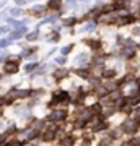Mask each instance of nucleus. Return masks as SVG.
<instances>
[{
	"label": "nucleus",
	"instance_id": "1",
	"mask_svg": "<svg viewBox=\"0 0 140 146\" xmlns=\"http://www.w3.org/2000/svg\"><path fill=\"white\" fill-rule=\"evenodd\" d=\"M46 120L52 125H60V123H65L67 120H70V107H60V109H54L51 112H47Z\"/></svg>",
	"mask_w": 140,
	"mask_h": 146
},
{
	"label": "nucleus",
	"instance_id": "2",
	"mask_svg": "<svg viewBox=\"0 0 140 146\" xmlns=\"http://www.w3.org/2000/svg\"><path fill=\"white\" fill-rule=\"evenodd\" d=\"M20 63H21V57L18 55H13V57H8L3 62V67H2V72L3 75L10 76V75H16L20 72Z\"/></svg>",
	"mask_w": 140,
	"mask_h": 146
},
{
	"label": "nucleus",
	"instance_id": "3",
	"mask_svg": "<svg viewBox=\"0 0 140 146\" xmlns=\"http://www.w3.org/2000/svg\"><path fill=\"white\" fill-rule=\"evenodd\" d=\"M11 114L15 115L20 122H26L31 115H34V112H33V109H29V107L26 106V102H23V104H18V102H16V104L11 107Z\"/></svg>",
	"mask_w": 140,
	"mask_h": 146
},
{
	"label": "nucleus",
	"instance_id": "4",
	"mask_svg": "<svg viewBox=\"0 0 140 146\" xmlns=\"http://www.w3.org/2000/svg\"><path fill=\"white\" fill-rule=\"evenodd\" d=\"M119 127H121V130H122L124 135L134 136L135 133L139 131V123H137V120H135L134 117H125V119L119 123Z\"/></svg>",
	"mask_w": 140,
	"mask_h": 146
},
{
	"label": "nucleus",
	"instance_id": "5",
	"mask_svg": "<svg viewBox=\"0 0 140 146\" xmlns=\"http://www.w3.org/2000/svg\"><path fill=\"white\" fill-rule=\"evenodd\" d=\"M42 145H54L57 141V135H56V125L52 123H47V127L41 131V136H39Z\"/></svg>",
	"mask_w": 140,
	"mask_h": 146
},
{
	"label": "nucleus",
	"instance_id": "6",
	"mask_svg": "<svg viewBox=\"0 0 140 146\" xmlns=\"http://www.w3.org/2000/svg\"><path fill=\"white\" fill-rule=\"evenodd\" d=\"M70 73H72L70 68L59 67V68H56V70H52L51 72V78H52V81H54L56 84H60L64 80H67L68 76H70Z\"/></svg>",
	"mask_w": 140,
	"mask_h": 146
},
{
	"label": "nucleus",
	"instance_id": "7",
	"mask_svg": "<svg viewBox=\"0 0 140 146\" xmlns=\"http://www.w3.org/2000/svg\"><path fill=\"white\" fill-rule=\"evenodd\" d=\"M139 20V16L135 15V13H124V15H119L117 16V23H116V26L117 28H122V26H129V25H134L137 23Z\"/></svg>",
	"mask_w": 140,
	"mask_h": 146
},
{
	"label": "nucleus",
	"instance_id": "8",
	"mask_svg": "<svg viewBox=\"0 0 140 146\" xmlns=\"http://www.w3.org/2000/svg\"><path fill=\"white\" fill-rule=\"evenodd\" d=\"M111 122L109 120H101V122H98V123H94V125H91L88 128L93 135H101V133H106V131L111 128Z\"/></svg>",
	"mask_w": 140,
	"mask_h": 146
},
{
	"label": "nucleus",
	"instance_id": "9",
	"mask_svg": "<svg viewBox=\"0 0 140 146\" xmlns=\"http://www.w3.org/2000/svg\"><path fill=\"white\" fill-rule=\"evenodd\" d=\"M72 73L75 75V76H78L80 80H83V81H88L91 76H93V72H91V68L90 67H80V68H73Z\"/></svg>",
	"mask_w": 140,
	"mask_h": 146
},
{
	"label": "nucleus",
	"instance_id": "10",
	"mask_svg": "<svg viewBox=\"0 0 140 146\" xmlns=\"http://www.w3.org/2000/svg\"><path fill=\"white\" fill-rule=\"evenodd\" d=\"M83 44L88 46L93 52H101L103 50V41L98 37H88V39H83Z\"/></svg>",
	"mask_w": 140,
	"mask_h": 146
},
{
	"label": "nucleus",
	"instance_id": "11",
	"mask_svg": "<svg viewBox=\"0 0 140 146\" xmlns=\"http://www.w3.org/2000/svg\"><path fill=\"white\" fill-rule=\"evenodd\" d=\"M64 7V0H49L46 3V10L47 13H60Z\"/></svg>",
	"mask_w": 140,
	"mask_h": 146
},
{
	"label": "nucleus",
	"instance_id": "12",
	"mask_svg": "<svg viewBox=\"0 0 140 146\" xmlns=\"http://www.w3.org/2000/svg\"><path fill=\"white\" fill-rule=\"evenodd\" d=\"M25 13L29 16H34V18H42L47 13V10H46V5H39V7H33V8L25 10Z\"/></svg>",
	"mask_w": 140,
	"mask_h": 146
},
{
	"label": "nucleus",
	"instance_id": "13",
	"mask_svg": "<svg viewBox=\"0 0 140 146\" xmlns=\"http://www.w3.org/2000/svg\"><path fill=\"white\" fill-rule=\"evenodd\" d=\"M99 76H101V80H103V81H108V80H116V78H117V70H116L114 67H106L103 72H101V75H99Z\"/></svg>",
	"mask_w": 140,
	"mask_h": 146
},
{
	"label": "nucleus",
	"instance_id": "14",
	"mask_svg": "<svg viewBox=\"0 0 140 146\" xmlns=\"http://www.w3.org/2000/svg\"><path fill=\"white\" fill-rule=\"evenodd\" d=\"M88 106V104H86ZM88 110L91 115H99L103 114V104L99 102V101H94V102H91V104L88 106Z\"/></svg>",
	"mask_w": 140,
	"mask_h": 146
},
{
	"label": "nucleus",
	"instance_id": "15",
	"mask_svg": "<svg viewBox=\"0 0 140 146\" xmlns=\"http://www.w3.org/2000/svg\"><path fill=\"white\" fill-rule=\"evenodd\" d=\"M106 133H108V135L111 136L114 141L121 140V138H122V135H124V133H122V130H121V127H111Z\"/></svg>",
	"mask_w": 140,
	"mask_h": 146
},
{
	"label": "nucleus",
	"instance_id": "16",
	"mask_svg": "<svg viewBox=\"0 0 140 146\" xmlns=\"http://www.w3.org/2000/svg\"><path fill=\"white\" fill-rule=\"evenodd\" d=\"M116 141L111 138V136L108 135V133H103V136L98 140V143H96V146H113Z\"/></svg>",
	"mask_w": 140,
	"mask_h": 146
},
{
	"label": "nucleus",
	"instance_id": "17",
	"mask_svg": "<svg viewBox=\"0 0 140 146\" xmlns=\"http://www.w3.org/2000/svg\"><path fill=\"white\" fill-rule=\"evenodd\" d=\"M77 23H78V20L75 18V16H68V18H64V20H62V25H64L65 28L77 26Z\"/></svg>",
	"mask_w": 140,
	"mask_h": 146
},
{
	"label": "nucleus",
	"instance_id": "18",
	"mask_svg": "<svg viewBox=\"0 0 140 146\" xmlns=\"http://www.w3.org/2000/svg\"><path fill=\"white\" fill-rule=\"evenodd\" d=\"M39 102H41V98H31V99L26 101V106H28L29 109H34L36 106H39Z\"/></svg>",
	"mask_w": 140,
	"mask_h": 146
},
{
	"label": "nucleus",
	"instance_id": "19",
	"mask_svg": "<svg viewBox=\"0 0 140 146\" xmlns=\"http://www.w3.org/2000/svg\"><path fill=\"white\" fill-rule=\"evenodd\" d=\"M34 68H38V65H36V63H31V65H26V67H25V73H31L33 70H34Z\"/></svg>",
	"mask_w": 140,
	"mask_h": 146
},
{
	"label": "nucleus",
	"instance_id": "20",
	"mask_svg": "<svg viewBox=\"0 0 140 146\" xmlns=\"http://www.w3.org/2000/svg\"><path fill=\"white\" fill-rule=\"evenodd\" d=\"M132 117L134 119H140V106H137L134 109V114H132Z\"/></svg>",
	"mask_w": 140,
	"mask_h": 146
},
{
	"label": "nucleus",
	"instance_id": "21",
	"mask_svg": "<svg viewBox=\"0 0 140 146\" xmlns=\"http://www.w3.org/2000/svg\"><path fill=\"white\" fill-rule=\"evenodd\" d=\"M132 36H134V37H140V26H137V28L132 29Z\"/></svg>",
	"mask_w": 140,
	"mask_h": 146
},
{
	"label": "nucleus",
	"instance_id": "22",
	"mask_svg": "<svg viewBox=\"0 0 140 146\" xmlns=\"http://www.w3.org/2000/svg\"><path fill=\"white\" fill-rule=\"evenodd\" d=\"M72 49H73V44H70V46H67V47H64V49H62V54H64V55H67V54L72 50Z\"/></svg>",
	"mask_w": 140,
	"mask_h": 146
},
{
	"label": "nucleus",
	"instance_id": "23",
	"mask_svg": "<svg viewBox=\"0 0 140 146\" xmlns=\"http://www.w3.org/2000/svg\"><path fill=\"white\" fill-rule=\"evenodd\" d=\"M0 107H5V94H0Z\"/></svg>",
	"mask_w": 140,
	"mask_h": 146
},
{
	"label": "nucleus",
	"instance_id": "24",
	"mask_svg": "<svg viewBox=\"0 0 140 146\" xmlns=\"http://www.w3.org/2000/svg\"><path fill=\"white\" fill-rule=\"evenodd\" d=\"M36 37H38L36 33H33V34H28V41H33V39H36Z\"/></svg>",
	"mask_w": 140,
	"mask_h": 146
},
{
	"label": "nucleus",
	"instance_id": "25",
	"mask_svg": "<svg viewBox=\"0 0 140 146\" xmlns=\"http://www.w3.org/2000/svg\"><path fill=\"white\" fill-rule=\"evenodd\" d=\"M119 146H130L129 141H122V143H119Z\"/></svg>",
	"mask_w": 140,
	"mask_h": 146
},
{
	"label": "nucleus",
	"instance_id": "26",
	"mask_svg": "<svg viewBox=\"0 0 140 146\" xmlns=\"http://www.w3.org/2000/svg\"><path fill=\"white\" fill-rule=\"evenodd\" d=\"M135 84L140 88V76H137V78H135Z\"/></svg>",
	"mask_w": 140,
	"mask_h": 146
},
{
	"label": "nucleus",
	"instance_id": "27",
	"mask_svg": "<svg viewBox=\"0 0 140 146\" xmlns=\"http://www.w3.org/2000/svg\"><path fill=\"white\" fill-rule=\"evenodd\" d=\"M57 62H59V63H65V57H64V58L60 57V58H59V60H57Z\"/></svg>",
	"mask_w": 140,
	"mask_h": 146
}]
</instances>
